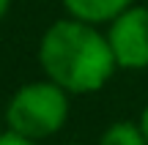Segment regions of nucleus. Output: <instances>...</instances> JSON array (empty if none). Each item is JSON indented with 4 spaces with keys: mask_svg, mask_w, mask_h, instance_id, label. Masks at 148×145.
Returning <instances> with one entry per match:
<instances>
[{
    "mask_svg": "<svg viewBox=\"0 0 148 145\" xmlns=\"http://www.w3.org/2000/svg\"><path fill=\"white\" fill-rule=\"evenodd\" d=\"M69 145H82V142H69Z\"/></svg>",
    "mask_w": 148,
    "mask_h": 145,
    "instance_id": "nucleus-10",
    "label": "nucleus"
},
{
    "mask_svg": "<svg viewBox=\"0 0 148 145\" xmlns=\"http://www.w3.org/2000/svg\"><path fill=\"white\" fill-rule=\"evenodd\" d=\"M99 145H148L140 120H115L99 137Z\"/></svg>",
    "mask_w": 148,
    "mask_h": 145,
    "instance_id": "nucleus-5",
    "label": "nucleus"
},
{
    "mask_svg": "<svg viewBox=\"0 0 148 145\" xmlns=\"http://www.w3.org/2000/svg\"><path fill=\"white\" fill-rule=\"evenodd\" d=\"M104 36L118 69L123 71L148 69V5L132 3L110 25H104Z\"/></svg>",
    "mask_w": 148,
    "mask_h": 145,
    "instance_id": "nucleus-3",
    "label": "nucleus"
},
{
    "mask_svg": "<svg viewBox=\"0 0 148 145\" xmlns=\"http://www.w3.org/2000/svg\"><path fill=\"white\" fill-rule=\"evenodd\" d=\"M0 145H38V142L27 140V137L16 134V131H11V129H3L0 131Z\"/></svg>",
    "mask_w": 148,
    "mask_h": 145,
    "instance_id": "nucleus-6",
    "label": "nucleus"
},
{
    "mask_svg": "<svg viewBox=\"0 0 148 145\" xmlns=\"http://www.w3.org/2000/svg\"><path fill=\"white\" fill-rule=\"evenodd\" d=\"M140 126H143V131H145V140H148V104L143 107V112H140Z\"/></svg>",
    "mask_w": 148,
    "mask_h": 145,
    "instance_id": "nucleus-8",
    "label": "nucleus"
},
{
    "mask_svg": "<svg viewBox=\"0 0 148 145\" xmlns=\"http://www.w3.org/2000/svg\"><path fill=\"white\" fill-rule=\"evenodd\" d=\"M11 3H14V0H0V22H3L5 16H8V11H11Z\"/></svg>",
    "mask_w": 148,
    "mask_h": 145,
    "instance_id": "nucleus-7",
    "label": "nucleus"
},
{
    "mask_svg": "<svg viewBox=\"0 0 148 145\" xmlns=\"http://www.w3.org/2000/svg\"><path fill=\"white\" fill-rule=\"evenodd\" d=\"M137 0H60L66 16L90 22V25H110L121 11H126Z\"/></svg>",
    "mask_w": 148,
    "mask_h": 145,
    "instance_id": "nucleus-4",
    "label": "nucleus"
},
{
    "mask_svg": "<svg viewBox=\"0 0 148 145\" xmlns=\"http://www.w3.org/2000/svg\"><path fill=\"white\" fill-rule=\"evenodd\" d=\"M69 93L52 80H33L14 91V96L5 104V129L27 137L33 142H41L47 137H55L69 120Z\"/></svg>",
    "mask_w": 148,
    "mask_h": 145,
    "instance_id": "nucleus-2",
    "label": "nucleus"
},
{
    "mask_svg": "<svg viewBox=\"0 0 148 145\" xmlns=\"http://www.w3.org/2000/svg\"><path fill=\"white\" fill-rule=\"evenodd\" d=\"M0 131H3V115H0Z\"/></svg>",
    "mask_w": 148,
    "mask_h": 145,
    "instance_id": "nucleus-9",
    "label": "nucleus"
},
{
    "mask_svg": "<svg viewBox=\"0 0 148 145\" xmlns=\"http://www.w3.org/2000/svg\"><path fill=\"white\" fill-rule=\"evenodd\" d=\"M38 69L69 96L96 93L118 71L107 36L99 25L63 16L55 19L38 38Z\"/></svg>",
    "mask_w": 148,
    "mask_h": 145,
    "instance_id": "nucleus-1",
    "label": "nucleus"
}]
</instances>
